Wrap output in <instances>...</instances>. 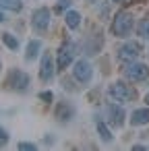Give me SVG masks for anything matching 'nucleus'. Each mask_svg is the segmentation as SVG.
Masks as SVG:
<instances>
[{"label":"nucleus","mask_w":149,"mask_h":151,"mask_svg":"<svg viewBox=\"0 0 149 151\" xmlns=\"http://www.w3.org/2000/svg\"><path fill=\"white\" fill-rule=\"evenodd\" d=\"M149 75V68L143 64V62H130L126 68H124V79L132 81V83H139V81H145Z\"/></svg>","instance_id":"nucleus-5"},{"label":"nucleus","mask_w":149,"mask_h":151,"mask_svg":"<svg viewBox=\"0 0 149 151\" xmlns=\"http://www.w3.org/2000/svg\"><path fill=\"white\" fill-rule=\"evenodd\" d=\"M149 122V108H139L130 114V124L132 126H143Z\"/></svg>","instance_id":"nucleus-11"},{"label":"nucleus","mask_w":149,"mask_h":151,"mask_svg":"<svg viewBox=\"0 0 149 151\" xmlns=\"http://www.w3.org/2000/svg\"><path fill=\"white\" fill-rule=\"evenodd\" d=\"M95 128H97V134L101 137V141H106V143H110L114 137H112V132L108 130V126H106V122L104 120H97L95 122Z\"/></svg>","instance_id":"nucleus-15"},{"label":"nucleus","mask_w":149,"mask_h":151,"mask_svg":"<svg viewBox=\"0 0 149 151\" xmlns=\"http://www.w3.org/2000/svg\"><path fill=\"white\" fill-rule=\"evenodd\" d=\"M29 85V75H25L23 70H11L9 79H6V87L9 89H15V91H25Z\"/></svg>","instance_id":"nucleus-6"},{"label":"nucleus","mask_w":149,"mask_h":151,"mask_svg":"<svg viewBox=\"0 0 149 151\" xmlns=\"http://www.w3.org/2000/svg\"><path fill=\"white\" fill-rule=\"evenodd\" d=\"M19 149H37V147H35L33 143H25V141H23V143H19Z\"/></svg>","instance_id":"nucleus-20"},{"label":"nucleus","mask_w":149,"mask_h":151,"mask_svg":"<svg viewBox=\"0 0 149 151\" xmlns=\"http://www.w3.org/2000/svg\"><path fill=\"white\" fill-rule=\"evenodd\" d=\"M6 143H9V132H6L2 126H0V147L6 145Z\"/></svg>","instance_id":"nucleus-19"},{"label":"nucleus","mask_w":149,"mask_h":151,"mask_svg":"<svg viewBox=\"0 0 149 151\" xmlns=\"http://www.w3.org/2000/svg\"><path fill=\"white\" fill-rule=\"evenodd\" d=\"M73 77H75L79 83H89L91 77H93L91 64H89L87 60H79V62L75 64V68H73Z\"/></svg>","instance_id":"nucleus-8"},{"label":"nucleus","mask_w":149,"mask_h":151,"mask_svg":"<svg viewBox=\"0 0 149 151\" xmlns=\"http://www.w3.org/2000/svg\"><path fill=\"white\" fill-rule=\"evenodd\" d=\"M0 6H4V9H9V11H15V13H19V11L23 9L21 0H0Z\"/></svg>","instance_id":"nucleus-17"},{"label":"nucleus","mask_w":149,"mask_h":151,"mask_svg":"<svg viewBox=\"0 0 149 151\" xmlns=\"http://www.w3.org/2000/svg\"><path fill=\"white\" fill-rule=\"evenodd\" d=\"M145 104H149V93H147V95H145Z\"/></svg>","instance_id":"nucleus-23"},{"label":"nucleus","mask_w":149,"mask_h":151,"mask_svg":"<svg viewBox=\"0 0 149 151\" xmlns=\"http://www.w3.org/2000/svg\"><path fill=\"white\" fill-rule=\"evenodd\" d=\"M137 35H139L141 40H149V19L139 21V25H137Z\"/></svg>","instance_id":"nucleus-16"},{"label":"nucleus","mask_w":149,"mask_h":151,"mask_svg":"<svg viewBox=\"0 0 149 151\" xmlns=\"http://www.w3.org/2000/svg\"><path fill=\"white\" fill-rule=\"evenodd\" d=\"M73 116H75V110H73V106H71V104L62 101V104L56 108V118H58V120H62V122H68Z\"/></svg>","instance_id":"nucleus-12"},{"label":"nucleus","mask_w":149,"mask_h":151,"mask_svg":"<svg viewBox=\"0 0 149 151\" xmlns=\"http://www.w3.org/2000/svg\"><path fill=\"white\" fill-rule=\"evenodd\" d=\"M139 54H141V46L137 42H126L118 48V58L122 62H135L139 58Z\"/></svg>","instance_id":"nucleus-7"},{"label":"nucleus","mask_w":149,"mask_h":151,"mask_svg":"<svg viewBox=\"0 0 149 151\" xmlns=\"http://www.w3.org/2000/svg\"><path fill=\"white\" fill-rule=\"evenodd\" d=\"M75 56H77V44L71 42V40H66L60 46V50H58V70H64L75 60Z\"/></svg>","instance_id":"nucleus-3"},{"label":"nucleus","mask_w":149,"mask_h":151,"mask_svg":"<svg viewBox=\"0 0 149 151\" xmlns=\"http://www.w3.org/2000/svg\"><path fill=\"white\" fill-rule=\"evenodd\" d=\"M40 50H42V44H40V40H31V42L27 44L25 58H27V60H35V56L40 54Z\"/></svg>","instance_id":"nucleus-13"},{"label":"nucleus","mask_w":149,"mask_h":151,"mask_svg":"<svg viewBox=\"0 0 149 151\" xmlns=\"http://www.w3.org/2000/svg\"><path fill=\"white\" fill-rule=\"evenodd\" d=\"M108 93H110V97L116 99V101H132V99L137 97L135 89L128 87V85H124V83H120V81H118V83H112L110 89H108Z\"/></svg>","instance_id":"nucleus-4"},{"label":"nucleus","mask_w":149,"mask_h":151,"mask_svg":"<svg viewBox=\"0 0 149 151\" xmlns=\"http://www.w3.org/2000/svg\"><path fill=\"white\" fill-rule=\"evenodd\" d=\"M64 21H66V27H68V29H77V27L81 25V15H79L77 11H68V13L64 15Z\"/></svg>","instance_id":"nucleus-14"},{"label":"nucleus","mask_w":149,"mask_h":151,"mask_svg":"<svg viewBox=\"0 0 149 151\" xmlns=\"http://www.w3.org/2000/svg\"><path fill=\"white\" fill-rule=\"evenodd\" d=\"M2 42H4V46L11 48V50H17V48H19V40H17L13 33H9V31L2 35Z\"/></svg>","instance_id":"nucleus-18"},{"label":"nucleus","mask_w":149,"mask_h":151,"mask_svg":"<svg viewBox=\"0 0 149 151\" xmlns=\"http://www.w3.org/2000/svg\"><path fill=\"white\" fill-rule=\"evenodd\" d=\"M54 77V64H52V56L48 52H44V58H42V64H40V79L44 83L52 81Z\"/></svg>","instance_id":"nucleus-9"},{"label":"nucleus","mask_w":149,"mask_h":151,"mask_svg":"<svg viewBox=\"0 0 149 151\" xmlns=\"http://www.w3.org/2000/svg\"><path fill=\"white\" fill-rule=\"evenodd\" d=\"M112 2H122V0H112Z\"/></svg>","instance_id":"nucleus-24"},{"label":"nucleus","mask_w":149,"mask_h":151,"mask_svg":"<svg viewBox=\"0 0 149 151\" xmlns=\"http://www.w3.org/2000/svg\"><path fill=\"white\" fill-rule=\"evenodd\" d=\"M130 31H132V15L126 13V11L118 13L116 19H114V23H112V33L116 37H126Z\"/></svg>","instance_id":"nucleus-1"},{"label":"nucleus","mask_w":149,"mask_h":151,"mask_svg":"<svg viewBox=\"0 0 149 151\" xmlns=\"http://www.w3.org/2000/svg\"><path fill=\"white\" fill-rule=\"evenodd\" d=\"M50 21H52V13H50V9H46V6L37 9V11L31 15V27H33L35 33H44V31L50 27Z\"/></svg>","instance_id":"nucleus-2"},{"label":"nucleus","mask_w":149,"mask_h":151,"mask_svg":"<svg viewBox=\"0 0 149 151\" xmlns=\"http://www.w3.org/2000/svg\"><path fill=\"white\" fill-rule=\"evenodd\" d=\"M40 97H42V99H46V101H52V93H50V91H46V93H42Z\"/></svg>","instance_id":"nucleus-21"},{"label":"nucleus","mask_w":149,"mask_h":151,"mask_svg":"<svg viewBox=\"0 0 149 151\" xmlns=\"http://www.w3.org/2000/svg\"><path fill=\"white\" fill-rule=\"evenodd\" d=\"M108 118H110V122L114 126H122V122H124V110L118 104H110L108 106Z\"/></svg>","instance_id":"nucleus-10"},{"label":"nucleus","mask_w":149,"mask_h":151,"mask_svg":"<svg viewBox=\"0 0 149 151\" xmlns=\"http://www.w3.org/2000/svg\"><path fill=\"white\" fill-rule=\"evenodd\" d=\"M0 23H4V15L2 13H0Z\"/></svg>","instance_id":"nucleus-22"}]
</instances>
